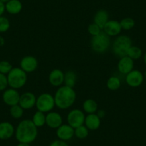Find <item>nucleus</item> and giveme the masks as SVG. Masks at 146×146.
I'll return each mask as SVG.
<instances>
[{
    "label": "nucleus",
    "instance_id": "obj_1",
    "mask_svg": "<svg viewBox=\"0 0 146 146\" xmlns=\"http://www.w3.org/2000/svg\"><path fill=\"white\" fill-rule=\"evenodd\" d=\"M15 135L19 143L30 144L37 137L38 128L35 125L32 120L25 119L17 125Z\"/></svg>",
    "mask_w": 146,
    "mask_h": 146
},
{
    "label": "nucleus",
    "instance_id": "obj_2",
    "mask_svg": "<svg viewBox=\"0 0 146 146\" xmlns=\"http://www.w3.org/2000/svg\"><path fill=\"white\" fill-rule=\"evenodd\" d=\"M55 106L60 110L71 108L75 102L77 94L74 88L62 85L56 90L54 95Z\"/></svg>",
    "mask_w": 146,
    "mask_h": 146
},
{
    "label": "nucleus",
    "instance_id": "obj_3",
    "mask_svg": "<svg viewBox=\"0 0 146 146\" xmlns=\"http://www.w3.org/2000/svg\"><path fill=\"white\" fill-rule=\"evenodd\" d=\"M8 85L9 88L19 90L23 88L27 82V73L20 67H13L7 74Z\"/></svg>",
    "mask_w": 146,
    "mask_h": 146
},
{
    "label": "nucleus",
    "instance_id": "obj_4",
    "mask_svg": "<svg viewBox=\"0 0 146 146\" xmlns=\"http://www.w3.org/2000/svg\"><path fill=\"white\" fill-rule=\"evenodd\" d=\"M132 46V40L127 35H118L115 39L112 50L115 55L118 57L127 56V51Z\"/></svg>",
    "mask_w": 146,
    "mask_h": 146
},
{
    "label": "nucleus",
    "instance_id": "obj_5",
    "mask_svg": "<svg viewBox=\"0 0 146 146\" xmlns=\"http://www.w3.org/2000/svg\"><path fill=\"white\" fill-rule=\"evenodd\" d=\"M111 45L110 36L107 35L103 31L96 36H92L90 46L92 50L98 54L105 53Z\"/></svg>",
    "mask_w": 146,
    "mask_h": 146
},
{
    "label": "nucleus",
    "instance_id": "obj_6",
    "mask_svg": "<svg viewBox=\"0 0 146 146\" xmlns=\"http://www.w3.org/2000/svg\"><path fill=\"white\" fill-rule=\"evenodd\" d=\"M36 110L44 113H48L52 111L55 107L54 98L52 94L44 92L36 98Z\"/></svg>",
    "mask_w": 146,
    "mask_h": 146
},
{
    "label": "nucleus",
    "instance_id": "obj_7",
    "mask_svg": "<svg viewBox=\"0 0 146 146\" xmlns=\"http://www.w3.org/2000/svg\"><path fill=\"white\" fill-rule=\"evenodd\" d=\"M85 115L83 110L80 109H73L69 112L67 116V124L75 129L82 125L85 123Z\"/></svg>",
    "mask_w": 146,
    "mask_h": 146
},
{
    "label": "nucleus",
    "instance_id": "obj_8",
    "mask_svg": "<svg viewBox=\"0 0 146 146\" xmlns=\"http://www.w3.org/2000/svg\"><path fill=\"white\" fill-rule=\"evenodd\" d=\"M20 95L17 90L11 88H7L5 91H3L2 100L8 106H13L19 104Z\"/></svg>",
    "mask_w": 146,
    "mask_h": 146
},
{
    "label": "nucleus",
    "instance_id": "obj_9",
    "mask_svg": "<svg viewBox=\"0 0 146 146\" xmlns=\"http://www.w3.org/2000/svg\"><path fill=\"white\" fill-rule=\"evenodd\" d=\"M39 65L38 60L36 57L32 55L24 57L19 62V67L26 73H31L35 72Z\"/></svg>",
    "mask_w": 146,
    "mask_h": 146
},
{
    "label": "nucleus",
    "instance_id": "obj_10",
    "mask_svg": "<svg viewBox=\"0 0 146 146\" xmlns=\"http://www.w3.org/2000/svg\"><path fill=\"white\" fill-rule=\"evenodd\" d=\"M144 80L143 74L137 70H133L125 76V82L131 88H137L140 86Z\"/></svg>",
    "mask_w": 146,
    "mask_h": 146
},
{
    "label": "nucleus",
    "instance_id": "obj_11",
    "mask_svg": "<svg viewBox=\"0 0 146 146\" xmlns=\"http://www.w3.org/2000/svg\"><path fill=\"white\" fill-rule=\"evenodd\" d=\"M56 130V135L59 140L67 142L75 136V129L68 124H62Z\"/></svg>",
    "mask_w": 146,
    "mask_h": 146
},
{
    "label": "nucleus",
    "instance_id": "obj_12",
    "mask_svg": "<svg viewBox=\"0 0 146 146\" xmlns=\"http://www.w3.org/2000/svg\"><path fill=\"white\" fill-rule=\"evenodd\" d=\"M36 97L31 92H24L20 95L19 105L24 110H30L36 105Z\"/></svg>",
    "mask_w": 146,
    "mask_h": 146
},
{
    "label": "nucleus",
    "instance_id": "obj_13",
    "mask_svg": "<svg viewBox=\"0 0 146 146\" xmlns=\"http://www.w3.org/2000/svg\"><path fill=\"white\" fill-rule=\"evenodd\" d=\"M102 31L109 36H117L122 31L120 23L117 20H108L104 26Z\"/></svg>",
    "mask_w": 146,
    "mask_h": 146
},
{
    "label": "nucleus",
    "instance_id": "obj_14",
    "mask_svg": "<svg viewBox=\"0 0 146 146\" xmlns=\"http://www.w3.org/2000/svg\"><path fill=\"white\" fill-rule=\"evenodd\" d=\"M62 117L57 112L51 111L46 115V125L52 129H57L63 124Z\"/></svg>",
    "mask_w": 146,
    "mask_h": 146
},
{
    "label": "nucleus",
    "instance_id": "obj_15",
    "mask_svg": "<svg viewBox=\"0 0 146 146\" xmlns=\"http://www.w3.org/2000/svg\"><path fill=\"white\" fill-rule=\"evenodd\" d=\"M64 72L60 69H54L49 75V82L55 88H60L64 84Z\"/></svg>",
    "mask_w": 146,
    "mask_h": 146
},
{
    "label": "nucleus",
    "instance_id": "obj_16",
    "mask_svg": "<svg viewBox=\"0 0 146 146\" xmlns=\"http://www.w3.org/2000/svg\"><path fill=\"white\" fill-rule=\"evenodd\" d=\"M134 60H132L128 56L120 57L117 63V70L123 75H127L133 70Z\"/></svg>",
    "mask_w": 146,
    "mask_h": 146
},
{
    "label": "nucleus",
    "instance_id": "obj_17",
    "mask_svg": "<svg viewBox=\"0 0 146 146\" xmlns=\"http://www.w3.org/2000/svg\"><path fill=\"white\" fill-rule=\"evenodd\" d=\"M15 128L13 125L7 121L0 123V140H7L15 135Z\"/></svg>",
    "mask_w": 146,
    "mask_h": 146
},
{
    "label": "nucleus",
    "instance_id": "obj_18",
    "mask_svg": "<svg viewBox=\"0 0 146 146\" xmlns=\"http://www.w3.org/2000/svg\"><path fill=\"white\" fill-rule=\"evenodd\" d=\"M84 125L89 130H96L100 127L101 119L97 115L96 113L88 114V115L85 116Z\"/></svg>",
    "mask_w": 146,
    "mask_h": 146
},
{
    "label": "nucleus",
    "instance_id": "obj_19",
    "mask_svg": "<svg viewBox=\"0 0 146 146\" xmlns=\"http://www.w3.org/2000/svg\"><path fill=\"white\" fill-rule=\"evenodd\" d=\"M23 8L20 0H10L5 4V10L9 15H16L20 13Z\"/></svg>",
    "mask_w": 146,
    "mask_h": 146
},
{
    "label": "nucleus",
    "instance_id": "obj_20",
    "mask_svg": "<svg viewBox=\"0 0 146 146\" xmlns=\"http://www.w3.org/2000/svg\"><path fill=\"white\" fill-rule=\"evenodd\" d=\"M109 20V14L105 9H100L95 14L93 17V22L98 25L101 29H103L105 24Z\"/></svg>",
    "mask_w": 146,
    "mask_h": 146
},
{
    "label": "nucleus",
    "instance_id": "obj_21",
    "mask_svg": "<svg viewBox=\"0 0 146 146\" xmlns=\"http://www.w3.org/2000/svg\"><path fill=\"white\" fill-rule=\"evenodd\" d=\"M82 110L87 114L96 113L98 110V105L93 99H87L82 103Z\"/></svg>",
    "mask_w": 146,
    "mask_h": 146
},
{
    "label": "nucleus",
    "instance_id": "obj_22",
    "mask_svg": "<svg viewBox=\"0 0 146 146\" xmlns=\"http://www.w3.org/2000/svg\"><path fill=\"white\" fill-rule=\"evenodd\" d=\"M78 76L73 70H68L64 73V85L74 88L77 82Z\"/></svg>",
    "mask_w": 146,
    "mask_h": 146
},
{
    "label": "nucleus",
    "instance_id": "obj_23",
    "mask_svg": "<svg viewBox=\"0 0 146 146\" xmlns=\"http://www.w3.org/2000/svg\"><path fill=\"white\" fill-rule=\"evenodd\" d=\"M32 121L35 124L37 128L42 127L46 125V115L42 112L37 111L33 115L32 118Z\"/></svg>",
    "mask_w": 146,
    "mask_h": 146
},
{
    "label": "nucleus",
    "instance_id": "obj_24",
    "mask_svg": "<svg viewBox=\"0 0 146 146\" xmlns=\"http://www.w3.org/2000/svg\"><path fill=\"white\" fill-rule=\"evenodd\" d=\"M107 88L112 91H115L121 87V80L116 76H111L107 81Z\"/></svg>",
    "mask_w": 146,
    "mask_h": 146
},
{
    "label": "nucleus",
    "instance_id": "obj_25",
    "mask_svg": "<svg viewBox=\"0 0 146 146\" xmlns=\"http://www.w3.org/2000/svg\"><path fill=\"white\" fill-rule=\"evenodd\" d=\"M24 110H25L19 104H17V105L10 107V108H9V114H10L11 117L12 118L18 120V119H20L23 116Z\"/></svg>",
    "mask_w": 146,
    "mask_h": 146
},
{
    "label": "nucleus",
    "instance_id": "obj_26",
    "mask_svg": "<svg viewBox=\"0 0 146 146\" xmlns=\"http://www.w3.org/2000/svg\"><path fill=\"white\" fill-rule=\"evenodd\" d=\"M142 54H143V52H142L141 49L140 47L133 45L130 47L127 53V56H128L133 60L140 59L142 57Z\"/></svg>",
    "mask_w": 146,
    "mask_h": 146
},
{
    "label": "nucleus",
    "instance_id": "obj_27",
    "mask_svg": "<svg viewBox=\"0 0 146 146\" xmlns=\"http://www.w3.org/2000/svg\"><path fill=\"white\" fill-rule=\"evenodd\" d=\"M88 135H89V130L85 125L75 128V136L77 138L82 140L86 138Z\"/></svg>",
    "mask_w": 146,
    "mask_h": 146
},
{
    "label": "nucleus",
    "instance_id": "obj_28",
    "mask_svg": "<svg viewBox=\"0 0 146 146\" xmlns=\"http://www.w3.org/2000/svg\"><path fill=\"white\" fill-rule=\"evenodd\" d=\"M120 25H121L122 29L124 30H130L134 27L135 22V20L131 17H125L123 18L120 22Z\"/></svg>",
    "mask_w": 146,
    "mask_h": 146
},
{
    "label": "nucleus",
    "instance_id": "obj_29",
    "mask_svg": "<svg viewBox=\"0 0 146 146\" xmlns=\"http://www.w3.org/2000/svg\"><path fill=\"white\" fill-rule=\"evenodd\" d=\"M12 64L7 60H1L0 61V73L7 75L8 73L12 70Z\"/></svg>",
    "mask_w": 146,
    "mask_h": 146
},
{
    "label": "nucleus",
    "instance_id": "obj_30",
    "mask_svg": "<svg viewBox=\"0 0 146 146\" xmlns=\"http://www.w3.org/2000/svg\"><path fill=\"white\" fill-rule=\"evenodd\" d=\"M10 22L6 17H0V33L7 32L10 28Z\"/></svg>",
    "mask_w": 146,
    "mask_h": 146
},
{
    "label": "nucleus",
    "instance_id": "obj_31",
    "mask_svg": "<svg viewBox=\"0 0 146 146\" xmlns=\"http://www.w3.org/2000/svg\"><path fill=\"white\" fill-rule=\"evenodd\" d=\"M102 31V29L98 26V25H96L95 23H92L90 25H88V32L90 35L92 36H96V35H99L101 32Z\"/></svg>",
    "mask_w": 146,
    "mask_h": 146
},
{
    "label": "nucleus",
    "instance_id": "obj_32",
    "mask_svg": "<svg viewBox=\"0 0 146 146\" xmlns=\"http://www.w3.org/2000/svg\"><path fill=\"white\" fill-rule=\"evenodd\" d=\"M8 86L7 76L0 73V91H5Z\"/></svg>",
    "mask_w": 146,
    "mask_h": 146
},
{
    "label": "nucleus",
    "instance_id": "obj_33",
    "mask_svg": "<svg viewBox=\"0 0 146 146\" xmlns=\"http://www.w3.org/2000/svg\"><path fill=\"white\" fill-rule=\"evenodd\" d=\"M49 146H69V145L67 144V142L57 139L52 142Z\"/></svg>",
    "mask_w": 146,
    "mask_h": 146
},
{
    "label": "nucleus",
    "instance_id": "obj_34",
    "mask_svg": "<svg viewBox=\"0 0 146 146\" xmlns=\"http://www.w3.org/2000/svg\"><path fill=\"white\" fill-rule=\"evenodd\" d=\"M96 114H97V115L100 117V118L102 119L105 117V115H106V113H105V112L103 110H98V111H97Z\"/></svg>",
    "mask_w": 146,
    "mask_h": 146
},
{
    "label": "nucleus",
    "instance_id": "obj_35",
    "mask_svg": "<svg viewBox=\"0 0 146 146\" xmlns=\"http://www.w3.org/2000/svg\"><path fill=\"white\" fill-rule=\"evenodd\" d=\"M6 12L5 10V4L0 1V17L3 16L4 13Z\"/></svg>",
    "mask_w": 146,
    "mask_h": 146
},
{
    "label": "nucleus",
    "instance_id": "obj_36",
    "mask_svg": "<svg viewBox=\"0 0 146 146\" xmlns=\"http://www.w3.org/2000/svg\"><path fill=\"white\" fill-rule=\"evenodd\" d=\"M5 44V40L3 36H0V47H3Z\"/></svg>",
    "mask_w": 146,
    "mask_h": 146
},
{
    "label": "nucleus",
    "instance_id": "obj_37",
    "mask_svg": "<svg viewBox=\"0 0 146 146\" xmlns=\"http://www.w3.org/2000/svg\"><path fill=\"white\" fill-rule=\"evenodd\" d=\"M16 146H30V145L28 143H19Z\"/></svg>",
    "mask_w": 146,
    "mask_h": 146
},
{
    "label": "nucleus",
    "instance_id": "obj_38",
    "mask_svg": "<svg viewBox=\"0 0 146 146\" xmlns=\"http://www.w3.org/2000/svg\"><path fill=\"white\" fill-rule=\"evenodd\" d=\"M0 1H1L2 2H3L4 4H6V3H7L9 1H10V0H0Z\"/></svg>",
    "mask_w": 146,
    "mask_h": 146
},
{
    "label": "nucleus",
    "instance_id": "obj_39",
    "mask_svg": "<svg viewBox=\"0 0 146 146\" xmlns=\"http://www.w3.org/2000/svg\"><path fill=\"white\" fill-rule=\"evenodd\" d=\"M144 62L146 65V52L145 53V55H144Z\"/></svg>",
    "mask_w": 146,
    "mask_h": 146
},
{
    "label": "nucleus",
    "instance_id": "obj_40",
    "mask_svg": "<svg viewBox=\"0 0 146 146\" xmlns=\"http://www.w3.org/2000/svg\"><path fill=\"white\" fill-rule=\"evenodd\" d=\"M143 76H144V79L146 80V70H145V73H144V75H143Z\"/></svg>",
    "mask_w": 146,
    "mask_h": 146
}]
</instances>
